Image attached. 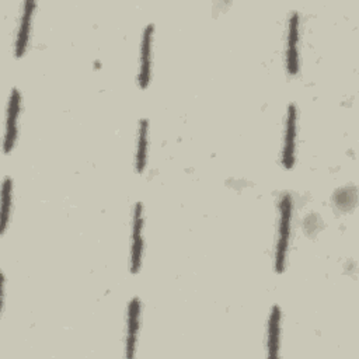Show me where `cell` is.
Here are the masks:
<instances>
[{
	"label": "cell",
	"instance_id": "11",
	"mask_svg": "<svg viewBox=\"0 0 359 359\" xmlns=\"http://www.w3.org/2000/svg\"><path fill=\"white\" fill-rule=\"evenodd\" d=\"M11 201H13V181L6 177L1 184V234L6 233L8 217L11 212Z\"/></svg>",
	"mask_w": 359,
	"mask_h": 359
},
{
	"label": "cell",
	"instance_id": "4",
	"mask_svg": "<svg viewBox=\"0 0 359 359\" xmlns=\"http://www.w3.org/2000/svg\"><path fill=\"white\" fill-rule=\"evenodd\" d=\"M296 144H297V109L294 104H289L285 119V135L282 147V165L286 170H292L296 161Z\"/></svg>",
	"mask_w": 359,
	"mask_h": 359
},
{
	"label": "cell",
	"instance_id": "1",
	"mask_svg": "<svg viewBox=\"0 0 359 359\" xmlns=\"http://www.w3.org/2000/svg\"><path fill=\"white\" fill-rule=\"evenodd\" d=\"M292 213H293V198L290 194L285 192L279 199V219H278V231H276V243H275V257H273V266L278 273H282L286 268L289 244H290Z\"/></svg>",
	"mask_w": 359,
	"mask_h": 359
},
{
	"label": "cell",
	"instance_id": "2",
	"mask_svg": "<svg viewBox=\"0 0 359 359\" xmlns=\"http://www.w3.org/2000/svg\"><path fill=\"white\" fill-rule=\"evenodd\" d=\"M144 215L143 205L137 202L133 206V217H132V231H130V254H129V269L132 273H137L142 266L143 250H144Z\"/></svg>",
	"mask_w": 359,
	"mask_h": 359
},
{
	"label": "cell",
	"instance_id": "5",
	"mask_svg": "<svg viewBox=\"0 0 359 359\" xmlns=\"http://www.w3.org/2000/svg\"><path fill=\"white\" fill-rule=\"evenodd\" d=\"M6 112L7 114H6L3 151L7 154L14 149L17 135H18V119H20V112H21V94H20L18 88L11 90Z\"/></svg>",
	"mask_w": 359,
	"mask_h": 359
},
{
	"label": "cell",
	"instance_id": "7",
	"mask_svg": "<svg viewBox=\"0 0 359 359\" xmlns=\"http://www.w3.org/2000/svg\"><path fill=\"white\" fill-rule=\"evenodd\" d=\"M35 8H36L35 1H25L22 4V13L20 17V24L17 28V35H15V42H14L15 57H22L27 52Z\"/></svg>",
	"mask_w": 359,
	"mask_h": 359
},
{
	"label": "cell",
	"instance_id": "6",
	"mask_svg": "<svg viewBox=\"0 0 359 359\" xmlns=\"http://www.w3.org/2000/svg\"><path fill=\"white\" fill-rule=\"evenodd\" d=\"M153 38L154 25L149 24L144 27L140 39V57H139V73L137 81L140 88H147L151 80V66H153Z\"/></svg>",
	"mask_w": 359,
	"mask_h": 359
},
{
	"label": "cell",
	"instance_id": "8",
	"mask_svg": "<svg viewBox=\"0 0 359 359\" xmlns=\"http://www.w3.org/2000/svg\"><path fill=\"white\" fill-rule=\"evenodd\" d=\"M140 310L142 304L137 297H132L128 304V314H126V338H125V348L126 356L133 358L137 345V335L140 330Z\"/></svg>",
	"mask_w": 359,
	"mask_h": 359
},
{
	"label": "cell",
	"instance_id": "3",
	"mask_svg": "<svg viewBox=\"0 0 359 359\" xmlns=\"http://www.w3.org/2000/svg\"><path fill=\"white\" fill-rule=\"evenodd\" d=\"M300 15L293 11L287 21L286 29V70L290 76H296L300 70Z\"/></svg>",
	"mask_w": 359,
	"mask_h": 359
},
{
	"label": "cell",
	"instance_id": "9",
	"mask_svg": "<svg viewBox=\"0 0 359 359\" xmlns=\"http://www.w3.org/2000/svg\"><path fill=\"white\" fill-rule=\"evenodd\" d=\"M280 324H282V310L275 304L269 313L268 330H266V349L268 356L278 358L280 349Z\"/></svg>",
	"mask_w": 359,
	"mask_h": 359
},
{
	"label": "cell",
	"instance_id": "10",
	"mask_svg": "<svg viewBox=\"0 0 359 359\" xmlns=\"http://www.w3.org/2000/svg\"><path fill=\"white\" fill-rule=\"evenodd\" d=\"M147 153H149V121L140 119L137 128V139L135 149V170L142 174L147 165Z\"/></svg>",
	"mask_w": 359,
	"mask_h": 359
}]
</instances>
